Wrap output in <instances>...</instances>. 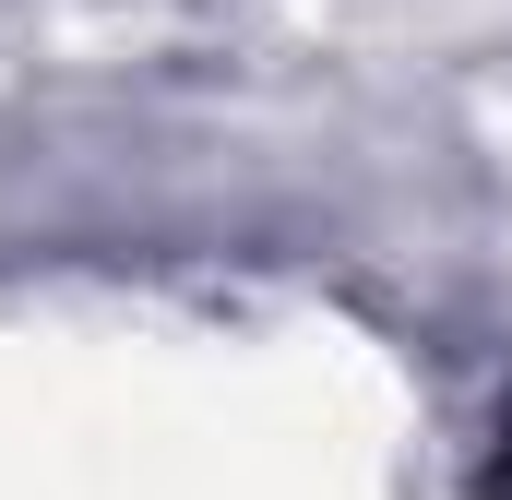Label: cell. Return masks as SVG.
<instances>
[{"mask_svg": "<svg viewBox=\"0 0 512 500\" xmlns=\"http://www.w3.org/2000/svg\"><path fill=\"white\" fill-rule=\"evenodd\" d=\"M501 500H512V429H501Z\"/></svg>", "mask_w": 512, "mask_h": 500, "instance_id": "1", "label": "cell"}]
</instances>
